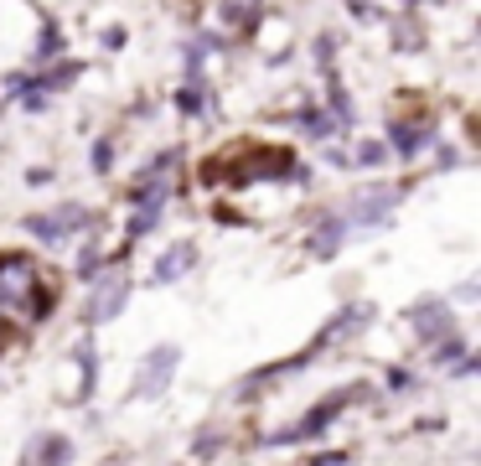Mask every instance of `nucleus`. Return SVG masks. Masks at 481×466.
Returning <instances> with one entry per match:
<instances>
[{"instance_id":"nucleus-6","label":"nucleus","mask_w":481,"mask_h":466,"mask_svg":"<svg viewBox=\"0 0 481 466\" xmlns=\"http://www.w3.org/2000/svg\"><path fill=\"white\" fill-rule=\"evenodd\" d=\"M171 368H177V347H156V353L140 363V378H135V394H160V388L171 384Z\"/></svg>"},{"instance_id":"nucleus-11","label":"nucleus","mask_w":481,"mask_h":466,"mask_svg":"<svg viewBox=\"0 0 481 466\" xmlns=\"http://www.w3.org/2000/svg\"><path fill=\"white\" fill-rule=\"evenodd\" d=\"M342 233H347V218H321V228L311 233V254H316V259H332L342 249Z\"/></svg>"},{"instance_id":"nucleus-19","label":"nucleus","mask_w":481,"mask_h":466,"mask_svg":"<svg viewBox=\"0 0 481 466\" xmlns=\"http://www.w3.org/2000/svg\"><path fill=\"white\" fill-rule=\"evenodd\" d=\"M109 161H114V145L98 140V145H94V171H109Z\"/></svg>"},{"instance_id":"nucleus-14","label":"nucleus","mask_w":481,"mask_h":466,"mask_svg":"<svg viewBox=\"0 0 481 466\" xmlns=\"http://www.w3.org/2000/svg\"><path fill=\"white\" fill-rule=\"evenodd\" d=\"M177 109H181V114H202V109H208V83L197 78V73L187 78V88L177 94Z\"/></svg>"},{"instance_id":"nucleus-18","label":"nucleus","mask_w":481,"mask_h":466,"mask_svg":"<svg viewBox=\"0 0 481 466\" xmlns=\"http://www.w3.org/2000/svg\"><path fill=\"white\" fill-rule=\"evenodd\" d=\"M384 156H388V150L378 140H363V145H357V161H363V166H378Z\"/></svg>"},{"instance_id":"nucleus-15","label":"nucleus","mask_w":481,"mask_h":466,"mask_svg":"<svg viewBox=\"0 0 481 466\" xmlns=\"http://www.w3.org/2000/svg\"><path fill=\"white\" fill-rule=\"evenodd\" d=\"M301 129H305V135H321V140H326V135L337 129V119H332L326 109H301Z\"/></svg>"},{"instance_id":"nucleus-10","label":"nucleus","mask_w":481,"mask_h":466,"mask_svg":"<svg viewBox=\"0 0 481 466\" xmlns=\"http://www.w3.org/2000/svg\"><path fill=\"white\" fill-rule=\"evenodd\" d=\"M192 264H197V249H192V243H171V249L160 254V264H156V280H160V285H166V280H181Z\"/></svg>"},{"instance_id":"nucleus-17","label":"nucleus","mask_w":481,"mask_h":466,"mask_svg":"<svg viewBox=\"0 0 481 466\" xmlns=\"http://www.w3.org/2000/svg\"><path fill=\"white\" fill-rule=\"evenodd\" d=\"M52 52H63V32H57V26H42V42H36V57H52Z\"/></svg>"},{"instance_id":"nucleus-20","label":"nucleus","mask_w":481,"mask_h":466,"mask_svg":"<svg viewBox=\"0 0 481 466\" xmlns=\"http://www.w3.org/2000/svg\"><path fill=\"white\" fill-rule=\"evenodd\" d=\"M218 440H223V435H202V440H197V446H192V456H212V450H218Z\"/></svg>"},{"instance_id":"nucleus-12","label":"nucleus","mask_w":481,"mask_h":466,"mask_svg":"<svg viewBox=\"0 0 481 466\" xmlns=\"http://www.w3.org/2000/svg\"><path fill=\"white\" fill-rule=\"evenodd\" d=\"M67 456H73V446H67L63 435H42L32 446V466H63Z\"/></svg>"},{"instance_id":"nucleus-8","label":"nucleus","mask_w":481,"mask_h":466,"mask_svg":"<svg viewBox=\"0 0 481 466\" xmlns=\"http://www.w3.org/2000/svg\"><path fill=\"white\" fill-rule=\"evenodd\" d=\"M414 332H419V342H440V337H450V332H455V322H450V305H440V301H419V305H414Z\"/></svg>"},{"instance_id":"nucleus-1","label":"nucleus","mask_w":481,"mask_h":466,"mask_svg":"<svg viewBox=\"0 0 481 466\" xmlns=\"http://www.w3.org/2000/svg\"><path fill=\"white\" fill-rule=\"evenodd\" d=\"M42 305H47V290L36 280V264L21 254H5L0 259V322H36L42 316Z\"/></svg>"},{"instance_id":"nucleus-4","label":"nucleus","mask_w":481,"mask_h":466,"mask_svg":"<svg viewBox=\"0 0 481 466\" xmlns=\"http://www.w3.org/2000/svg\"><path fill=\"white\" fill-rule=\"evenodd\" d=\"M399 187H368V192H357L353 197V212H347V223L357 228H373V223H384L388 212L399 208Z\"/></svg>"},{"instance_id":"nucleus-21","label":"nucleus","mask_w":481,"mask_h":466,"mask_svg":"<svg viewBox=\"0 0 481 466\" xmlns=\"http://www.w3.org/2000/svg\"><path fill=\"white\" fill-rule=\"evenodd\" d=\"M305 466H347V456H342V450H332V456H311Z\"/></svg>"},{"instance_id":"nucleus-7","label":"nucleus","mask_w":481,"mask_h":466,"mask_svg":"<svg viewBox=\"0 0 481 466\" xmlns=\"http://www.w3.org/2000/svg\"><path fill=\"white\" fill-rule=\"evenodd\" d=\"M125 290H129V280H125L119 270L104 274V280L94 285V301H88V322H109L114 311L125 305Z\"/></svg>"},{"instance_id":"nucleus-2","label":"nucleus","mask_w":481,"mask_h":466,"mask_svg":"<svg viewBox=\"0 0 481 466\" xmlns=\"http://www.w3.org/2000/svg\"><path fill=\"white\" fill-rule=\"evenodd\" d=\"M78 228H88V208H78V202H63V208L26 218V233H36V239H47V243L67 239V233H78Z\"/></svg>"},{"instance_id":"nucleus-22","label":"nucleus","mask_w":481,"mask_h":466,"mask_svg":"<svg viewBox=\"0 0 481 466\" xmlns=\"http://www.w3.org/2000/svg\"><path fill=\"white\" fill-rule=\"evenodd\" d=\"M104 466H125V461H104Z\"/></svg>"},{"instance_id":"nucleus-3","label":"nucleus","mask_w":481,"mask_h":466,"mask_svg":"<svg viewBox=\"0 0 481 466\" xmlns=\"http://www.w3.org/2000/svg\"><path fill=\"white\" fill-rule=\"evenodd\" d=\"M357 394H363V388H337L332 399H321L316 409H311V415L301 419V425H290V430H280V435H274V440L285 446V440H311V435H321V430H326V425H332V419H337V409H342V404H353Z\"/></svg>"},{"instance_id":"nucleus-16","label":"nucleus","mask_w":481,"mask_h":466,"mask_svg":"<svg viewBox=\"0 0 481 466\" xmlns=\"http://www.w3.org/2000/svg\"><path fill=\"white\" fill-rule=\"evenodd\" d=\"M223 21L228 26H254V5L249 0H223Z\"/></svg>"},{"instance_id":"nucleus-13","label":"nucleus","mask_w":481,"mask_h":466,"mask_svg":"<svg viewBox=\"0 0 481 466\" xmlns=\"http://www.w3.org/2000/svg\"><path fill=\"white\" fill-rule=\"evenodd\" d=\"M160 202H166V197H140V202H135V223H129V239H140V233H150V228L160 223Z\"/></svg>"},{"instance_id":"nucleus-5","label":"nucleus","mask_w":481,"mask_h":466,"mask_svg":"<svg viewBox=\"0 0 481 466\" xmlns=\"http://www.w3.org/2000/svg\"><path fill=\"white\" fill-rule=\"evenodd\" d=\"M290 156L285 150H254L243 166H233V181H280V177H290Z\"/></svg>"},{"instance_id":"nucleus-9","label":"nucleus","mask_w":481,"mask_h":466,"mask_svg":"<svg viewBox=\"0 0 481 466\" xmlns=\"http://www.w3.org/2000/svg\"><path fill=\"white\" fill-rule=\"evenodd\" d=\"M430 135H435V129L425 125V119H394V125H388V140H394V150H399V156H414Z\"/></svg>"}]
</instances>
